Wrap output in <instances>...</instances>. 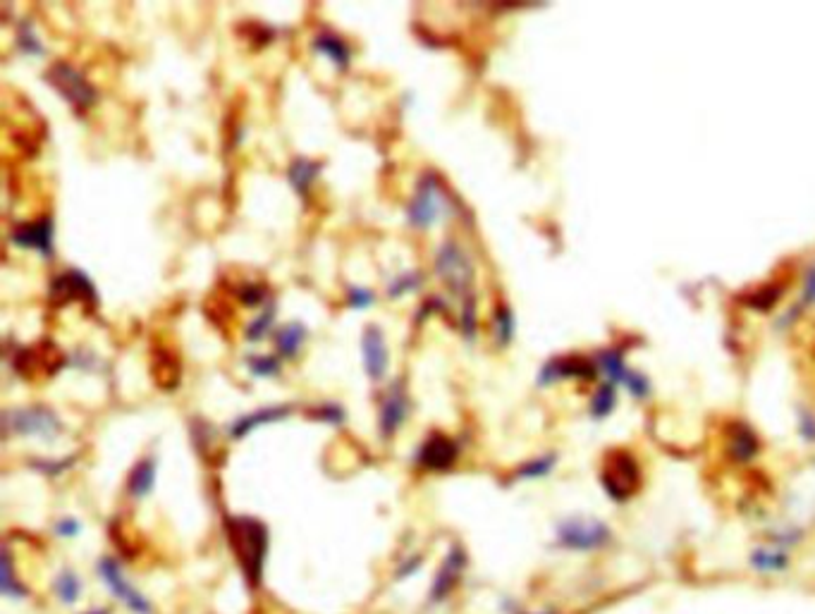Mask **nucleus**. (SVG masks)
<instances>
[{"mask_svg":"<svg viewBox=\"0 0 815 614\" xmlns=\"http://www.w3.org/2000/svg\"><path fill=\"white\" fill-rule=\"evenodd\" d=\"M228 540L235 550L237 562L247 576L251 586H259L263 574V562L268 552V528L259 519L251 517H230L225 519Z\"/></svg>","mask_w":815,"mask_h":614,"instance_id":"f257e3e1","label":"nucleus"},{"mask_svg":"<svg viewBox=\"0 0 815 614\" xmlns=\"http://www.w3.org/2000/svg\"><path fill=\"white\" fill-rule=\"evenodd\" d=\"M435 275L445 282V287L457 297L469 299L471 294V282H474V266H471L469 256L464 254V249L459 247L457 242L447 239V242L440 244L438 254H435L433 261Z\"/></svg>","mask_w":815,"mask_h":614,"instance_id":"f03ea898","label":"nucleus"},{"mask_svg":"<svg viewBox=\"0 0 815 614\" xmlns=\"http://www.w3.org/2000/svg\"><path fill=\"white\" fill-rule=\"evenodd\" d=\"M44 79L48 87H53L60 96L70 103L75 113H87V110L96 103V89L91 87L89 79L77 70V67L67 63H53L46 70Z\"/></svg>","mask_w":815,"mask_h":614,"instance_id":"7ed1b4c3","label":"nucleus"},{"mask_svg":"<svg viewBox=\"0 0 815 614\" xmlns=\"http://www.w3.org/2000/svg\"><path fill=\"white\" fill-rule=\"evenodd\" d=\"M5 433L27 435V438H41V440H55L63 433V423H60L55 411L48 407H27V409H8L3 414Z\"/></svg>","mask_w":815,"mask_h":614,"instance_id":"20e7f679","label":"nucleus"},{"mask_svg":"<svg viewBox=\"0 0 815 614\" xmlns=\"http://www.w3.org/2000/svg\"><path fill=\"white\" fill-rule=\"evenodd\" d=\"M610 528L598 519H567L557 528V545L574 552H593L610 543Z\"/></svg>","mask_w":815,"mask_h":614,"instance_id":"39448f33","label":"nucleus"},{"mask_svg":"<svg viewBox=\"0 0 815 614\" xmlns=\"http://www.w3.org/2000/svg\"><path fill=\"white\" fill-rule=\"evenodd\" d=\"M445 211V196L440 192V184L435 180V175H424L421 177L419 187L409 201L407 208V220L409 225L416 227V230H428L443 218Z\"/></svg>","mask_w":815,"mask_h":614,"instance_id":"423d86ee","label":"nucleus"},{"mask_svg":"<svg viewBox=\"0 0 815 614\" xmlns=\"http://www.w3.org/2000/svg\"><path fill=\"white\" fill-rule=\"evenodd\" d=\"M98 574H101L103 583L110 588V593H113L132 614H153V605L125 579V574H122L115 557H101V562H98Z\"/></svg>","mask_w":815,"mask_h":614,"instance_id":"0eeeda50","label":"nucleus"},{"mask_svg":"<svg viewBox=\"0 0 815 614\" xmlns=\"http://www.w3.org/2000/svg\"><path fill=\"white\" fill-rule=\"evenodd\" d=\"M67 364L65 354L60 352V347H55L53 342H39V345L29 347V349H17L15 359H12V366H15V373H20L24 378H32L36 373H46V376H53L60 368Z\"/></svg>","mask_w":815,"mask_h":614,"instance_id":"6e6552de","label":"nucleus"},{"mask_svg":"<svg viewBox=\"0 0 815 614\" xmlns=\"http://www.w3.org/2000/svg\"><path fill=\"white\" fill-rule=\"evenodd\" d=\"M51 304L53 306H67L72 302H82L89 309L98 306V294L94 282H91L82 270H65L58 278L51 282Z\"/></svg>","mask_w":815,"mask_h":614,"instance_id":"1a4fd4ad","label":"nucleus"},{"mask_svg":"<svg viewBox=\"0 0 815 614\" xmlns=\"http://www.w3.org/2000/svg\"><path fill=\"white\" fill-rule=\"evenodd\" d=\"M459 457V445L450 435L445 433H431L428 438L421 442L419 450L414 454L416 466L426 471H447L452 469Z\"/></svg>","mask_w":815,"mask_h":614,"instance_id":"9d476101","label":"nucleus"},{"mask_svg":"<svg viewBox=\"0 0 815 614\" xmlns=\"http://www.w3.org/2000/svg\"><path fill=\"white\" fill-rule=\"evenodd\" d=\"M603 485L610 493V497H615V500H627V497L634 495V490L639 488V466H636V462L629 454H617V457L610 459L608 466H605Z\"/></svg>","mask_w":815,"mask_h":614,"instance_id":"9b49d317","label":"nucleus"},{"mask_svg":"<svg viewBox=\"0 0 815 614\" xmlns=\"http://www.w3.org/2000/svg\"><path fill=\"white\" fill-rule=\"evenodd\" d=\"M464 569H467V552L459 543H455L447 552L443 567L438 569V574H435L433 579V586H431V593H428V598H431V603H445L447 598H450L452 593H455L457 583L462 581V574Z\"/></svg>","mask_w":815,"mask_h":614,"instance_id":"f8f14e48","label":"nucleus"},{"mask_svg":"<svg viewBox=\"0 0 815 614\" xmlns=\"http://www.w3.org/2000/svg\"><path fill=\"white\" fill-rule=\"evenodd\" d=\"M409 416V395L407 388H404L402 380H395L390 385L388 395L383 397L381 402V414H378V428H381V435L385 440H390L392 435L402 428V423L407 421Z\"/></svg>","mask_w":815,"mask_h":614,"instance_id":"ddd939ff","label":"nucleus"},{"mask_svg":"<svg viewBox=\"0 0 815 614\" xmlns=\"http://www.w3.org/2000/svg\"><path fill=\"white\" fill-rule=\"evenodd\" d=\"M361 356H364V368L373 383L383 380L390 366V354L383 330L378 325H366L364 335H361Z\"/></svg>","mask_w":815,"mask_h":614,"instance_id":"4468645a","label":"nucleus"},{"mask_svg":"<svg viewBox=\"0 0 815 614\" xmlns=\"http://www.w3.org/2000/svg\"><path fill=\"white\" fill-rule=\"evenodd\" d=\"M12 244L22 249H32L39 251L41 256L51 259L53 254V220L51 218H39L32 220V223H20L12 230Z\"/></svg>","mask_w":815,"mask_h":614,"instance_id":"2eb2a0df","label":"nucleus"},{"mask_svg":"<svg viewBox=\"0 0 815 614\" xmlns=\"http://www.w3.org/2000/svg\"><path fill=\"white\" fill-rule=\"evenodd\" d=\"M292 414V407H287V404H280V407H263L259 411H254V414H247V416H240L232 426L228 428V433L232 435L235 440H242L244 435H249L251 431H256V428L261 426H268V423H278L287 419V416Z\"/></svg>","mask_w":815,"mask_h":614,"instance_id":"dca6fc26","label":"nucleus"},{"mask_svg":"<svg viewBox=\"0 0 815 614\" xmlns=\"http://www.w3.org/2000/svg\"><path fill=\"white\" fill-rule=\"evenodd\" d=\"M311 46H314L316 53L326 55L330 63L337 67V70H347V67H349L352 53H349L347 41L342 39V36H337L333 32H321L314 41H311Z\"/></svg>","mask_w":815,"mask_h":614,"instance_id":"f3484780","label":"nucleus"},{"mask_svg":"<svg viewBox=\"0 0 815 614\" xmlns=\"http://www.w3.org/2000/svg\"><path fill=\"white\" fill-rule=\"evenodd\" d=\"M153 483H156V459L144 457L142 462L134 464V469L130 471V478H127V493H130L134 500H144V497L153 490Z\"/></svg>","mask_w":815,"mask_h":614,"instance_id":"a211bd4d","label":"nucleus"},{"mask_svg":"<svg viewBox=\"0 0 815 614\" xmlns=\"http://www.w3.org/2000/svg\"><path fill=\"white\" fill-rule=\"evenodd\" d=\"M323 163L321 161H311V158H294L290 170H287V180H290L292 189L299 196L309 194L311 184L316 182V177L321 175Z\"/></svg>","mask_w":815,"mask_h":614,"instance_id":"6ab92c4d","label":"nucleus"},{"mask_svg":"<svg viewBox=\"0 0 815 614\" xmlns=\"http://www.w3.org/2000/svg\"><path fill=\"white\" fill-rule=\"evenodd\" d=\"M306 337H309V330H306L304 323H287L275 333V349L285 359H294L299 354V349H302Z\"/></svg>","mask_w":815,"mask_h":614,"instance_id":"aec40b11","label":"nucleus"},{"mask_svg":"<svg viewBox=\"0 0 815 614\" xmlns=\"http://www.w3.org/2000/svg\"><path fill=\"white\" fill-rule=\"evenodd\" d=\"M151 373L163 390H175L177 383H180V361H177L170 352H161V349H156V354H153Z\"/></svg>","mask_w":815,"mask_h":614,"instance_id":"412c9836","label":"nucleus"},{"mask_svg":"<svg viewBox=\"0 0 815 614\" xmlns=\"http://www.w3.org/2000/svg\"><path fill=\"white\" fill-rule=\"evenodd\" d=\"M751 564H753V569L761 571V574H780V571L787 569L789 557L782 548H775V545H765V548L753 550Z\"/></svg>","mask_w":815,"mask_h":614,"instance_id":"4be33fe9","label":"nucleus"},{"mask_svg":"<svg viewBox=\"0 0 815 614\" xmlns=\"http://www.w3.org/2000/svg\"><path fill=\"white\" fill-rule=\"evenodd\" d=\"M53 595L63 605H75L82 598V579L72 569H63L53 579Z\"/></svg>","mask_w":815,"mask_h":614,"instance_id":"5701e85b","label":"nucleus"},{"mask_svg":"<svg viewBox=\"0 0 815 614\" xmlns=\"http://www.w3.org/2000/svg\"><path fill=\"white\" fill-rule=\"evenodd\" d=\"M421 285H424V275H421L419 270H407V273H400L395 280L390 282L388 297L397 299V297H402V294L416 292Z\"/></svg>","mask_w":815,"mask_h":614,"instance_id":"b1692460","label":"nucleus"},{"mask_svg":"<svg viewBox=\"0 0 815 614\" xmlns=\"http://www.w3.org/2000/svg\"><path fill=\"white\" fill-rule=\"evenodd\" d=\"M0 583H3V595L8 598H27V588L17 586L15 569H12V555L10 550H3V569H0Z\"/></svg>","mask_w":815,"mask_h":614,"instance_id":"393cba45","label":"nucleus"},{"mask_svg":"<svg viewBox=\"0 0 815 614\" xmlns=\"http://www.w3.org/2000/svg\"><path fill=\"white\" fill-rule=\"evenodd\" d=\"M247 366H249L251 376H256V378H273L280 373V361L275 359V356H268V354L247 356Z\"/></svg>","mask_w":815,"mask_h":614,"instance_id":"a878e982","label":"nucleus"},{"mask_svg":"<svg viewBox=\"0 0 815 614\" xmlns=\"http://www.w3.org/2000/svg\"><path fill=\"white\" fill-rule=\"evenodd\" d=\"M309 419L330 423V426H342L347 419V414H345V409L337 407V404H318V407L309 411Z\"/></svg>","mask_w":815,"mask_h":614,"instance_id":"bb28decb","label":"nucleus"},{"mask_svg":"<svg viewBox=\"0 0 815 614\" xmlns=\"http://www.w3.org/2000/svg\"><path fill=\"white\" fill-rule=\"evenodd\" d=\"M273 321H275V304L268 306V309H263L261 316L256 318L254 323L249 325V328H247V340H249V342H259V340H263L268 330L273 328Z\"/></svg>","mask_w":815,"mask_h":614,"instance_id":"cd10ccee","label":"nucleus"},{"mask_svg":"<svg viewBox=\"0 0 815 614\" xmlns=\"http://www.w3.org/2000/svg\"><path fill=\"white\" fill-rule=\"evenodd\" d=\"M17 41H20V48L27 55H44V46H41V39L36 36L34 27L29 22H22L20 29H17Z\"/></svg>","mask_w":815,"mask_h":614,"instance_id":"c85d7f7f","label":"nucleus"},{"mask_svg":"<svg viewBox=\"0 0 815 614\" xmlns=\"http://www.w3.org/2000/svg\"><path fill=\"white\" fill-rule=\"evenodd\" d=\"M555 466V457H541V459H533V462L524 464L522 469H519V478H541L545 474H550V469Z\"/></svg>","mask_w":815,"mask_h":614,"instance_id":"c756f323","label":"nucleus"},{"mask_svg":"<svg viewBox=\"0 0 815 614\" xmlns=\"http://www.w3.org/2000/svg\"><path fill=\"white\" fill-rule=\"evenodd\" d=\"M237 297L244 306H259L263 299H266V292H263L261 285H254V282H244V285L237 287Z\"/></svg>","mask_w":815,"mask_h":614,"instance_id":"7c9ffc66","label":"nucleus"},{"mask_svg":"<svg viewBox=\"0 0 815 614\" xmlns=\"http://www.w3.org/2000/svg\"><path fill=\"white\" fill-rule=\"evenodd\" d=\"M347 299H349V306H352L354 311H366L369 306H373V302H376L373 292L366 290V287H349Z\"/></svg>","mask_w":815,"mask_h":614,"instance_id":"2f4dec72","label":"nucleus"},{"mask_svg":"<svg viewBox=\"0 0 815 614\" xmlns=\"http://www.w3.org/2000/svg\"><path fill=\"white\" fill-rule=\"evenodd\" d=\"M495 333H498V340L505 345L512 335V316L507 309H500L495 313Z\"/></svg>","mask_w":815,"mask_h":614,"instance_id":"473e14b6","label":"nucleus"},{"mask_svg":"<svg viewBox=\"0 0 815 614\" xmlns=\"http://www.w3.org/2000/svg\"><path fill=\"white\" fill-rule=\"evenodd\" d=\"M72 462H75V457H67V459H60V462H46V459H39V462H32L34 469L44 471L48 476H58L63 474L65 469H70Z\"/></svg>","mask_w":815,"mask_h":614,"instance_id":"72a5a7b5","label":"nucleus"},{"mask_svg":"<svg viewBox=\"0 0 815 614\" xmlns=\"http://www.w3.org/2000/svg\"><path fill=\"white\" fill-rule=\"evenodd\" d=\"M79 531H82V524H79L77 519H60L58 524H55V536L60 538H75L79 536Z\"/></svg>","mask_w":815,"mask_h":614,"instance_id":"f704fd0d","label":"nucleus"},{"mask_svg":"<svg viewBox=\"0 0 815 614\" xmlns=\"http://www.w3.org/2000/svg\"><path fill=\"white\" fill-rule=\"evenodd\" d=\"M517 614H560V612H555V610H538V612H526V610H522V612H517Z\"/></svg>","mask_w":815,"mask_h":614,"instance_id":"c9c22d12","label":"nucleus"},{"mask_svg":"<svg viewBox=\"0 0 815 614\" xmlns=\"http://www.w3.org/2000/svg\"><path fill=\"white\" fill-rule=\"evenodd\" d=\"M84 614H108L106 610H89V612H84Z\"/></svg>","mask_w":815,"mask_h":614,"instance_id":"e433bc0d","label":"nucleus"}]
</instances>
